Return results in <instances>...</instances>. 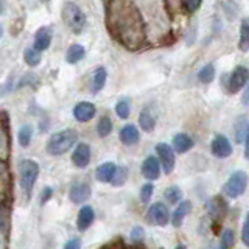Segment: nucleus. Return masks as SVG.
<instances>
[{"label":"nucleus","mask_w":249,"mask_h":249,"mask_svg":"<svg viewBox=\"0 0 249 249\" xmlns=\"http://www.w3.org/2000/svg\"><path fill=\"white\" fill-rule=\"evenodd\" d=\"M192 210V202L190 201H181L178 204L176 210L173 212V215H171V223H173L175 228H179V226L182 224L184 218L187 216V213H189Z\"/></svg>","instance_id":"18"},{"label":"nucleus","mask_w":249,"mask_h":249,"mask_svg":"<svg viewBox=\"0 0 249 249\" xmlns=\"http://www.w3.org/2000/svg\"><path fill=\"white\" fill-rule=\"evenodd\" d=\"M210 150H212V154L215 158H220V159H226L229 158L232 154V145L229 142L228 137H224L223 134H216L212 139V143H210Z\"/></svg>","instance_id":"8"},{"label":"nucleus","mask_w":249,"mask_h":249,"mask_svg":"<svg viewBox=\"0 0 249 249\" xmlns=\"http://www.w3.org/2000/svg\"><path fill=\"white\" fill-rule=\"evenodd\" d=\"M233 245H235V233L232 229L224 231L220 240V249H232Z\"/></svg>","instance_id":"30"},{"label":"nucleus","mask_w":249,"mask_h":249,"mask_svg":"<svg viewBox=\"0 0 249 249\" xmlns=\"http://www.w3.org/2000/svg\"><path fill=\"white\" fill-rule=\"evenodd\" d=\"M126 178H128V171L124 170V168H119V171H117V175L114 178L112 184L114 185H123L124 181H126Z\"/></svg>","instance_id":"33"},{"label":"nucleus","mask_w":249,"mask_h":249,"mask_svg":"<svg viewBox=\"0 0 249 249\" xmlns=\"http://www.w3.org/2000/svg\"><path fill=\"white\" fill-rule=\"evenodd\" d=\"M160 162L154 156H148L142 163V175L148 179V181H156L160 176Z\"/></svg>","instance_id":"11"},{"label":"nucleus","mask_w":249,"mask_h":249,"mask_svg":"<svg viewBox=\"0 0 249 249\" xmlns=\"http://www.w3.org/2000/svg\"><path fill=\"white\" fill-rule=\"evenodd\" d=\"M106 78H107V72H106L105 67L95 69V72H93V75H92V92L93 93H98L101 89L105 88Z\"/></svg>","instance_id":"21"},{"label":"nucleus","mask_w":249,"mask_h":249,"mask_svg":"<svg viewBox=\"0 0 249 249\" xmlns=\"http://www.w3.org/2000/svg\"><path fill=\"white\" fill-rule=\"evenodd\" d=\"M72 162L78 168H86L90 162V146L88 143H78L72 154Z\"/></svg>","instance_id":"12"},{"label":"nucleus","mask_w":249,"mask_h":249,"mask_svg":"<svg viewBox=\"0 0 249 249\" xmlns=\"http://www.w3.org/2000/svg\"><path fill=\"white\" fill-rule=\"evenodd\" d=\"M3 11V3H2V0H0V13Z\"/></svg>","instance_id":"43"},{"label":"nucleus","mask_w":249,"mask_h":249,"mask_svg":"<svg viewBox=\"0 0 249 249\" xmlns=\"http://www.w3.org/2000/svg\"><path fill=\"white\" fill-rule=\"evenodd\" d=\"M52 37H53V31L49 27H42L39 28L35 33V44L33 47L39 52H44L50 47L52 44Z\"/></svg>","instance_id":"15"},{"label":"nucleus","mask_w":249,"mask_h":249,"mask_svg":"<svg viewBox=\"0 0 249 249\" xmlns=\"http://www.w3.org/2000/svg\"><path fill=\"white\" fill-rule=\"evenodd\" d=\"M245 142H246V146H245V156H246V159H249V126H248V132H246Z\"/></svg>","instance_id":"39"},{"label":"nucleus","mask_w":249,"mask_h":249,"mask_svg":"<svg viewBox=\"0 0 249 249\" xmlns=\"http://www.w3.org/2000/svg\"><path fill=\"white\" fill-rule=\"evenodd\" d=\"M143 237H145V233H143V229L142 228H134L132 229V232H131V238H132V241H140V240H143Z\"/></svg>","instance_id":"34"},{"label":"nucleus","mask_w":249,"mask_h":249,"mask_svg":"<svg viewBox=\"0 0 249 249\" xmlns=\"http://www.w3.org/2000/svg\"><path fill=\"white\" fill-rule=\"evenodd\" d=\"M176 249H185V246H184V245H178Z\"/></svg>","instance_id":"42"},{"label":"nucleus","mask_w":249,"mask_h":249,"mask_svg":"<svg viewBox=\"0 0 249 249\" xmlns=\"http://www.w3.org/2000/svg\"><path fill=\"white\" fill-rule=\"evenodd\" d=\"M248 81H249V70L243 66L235 67L229 76V83H228L229 92L237 93L241 88H245Z\"/></svg>","instance_id":"7"},{"label":"nucleus","mask_w":249,"mask_h":249,"mask_svg":"<svg viewBox=\"0 0 249 249\" xmlns=\"http://www.w3.org/2000/svg\"><path fill=\"white\" fill-rule=\"evenodd\" d=\"M78 140V132L75 129H64L54 134L47 142V151L52 156H62L72 148Z\"/></svg>","instance_id":"1"},{"label":"nucleus","mask_w":249,"mask_h":249,"mask_svg":"<svg viewBox=\"0 0 249 249\" xmlns=\"http://www.w3.org/2000/svg\"><path fill=\"white\" fill-rule=\"evenodd\" d=\"M241 240H243V243L249 248V226H245L243 228V232H241Z\"/></svg>","instance_id":"38"},{"label":"nucleus","mask_w":249,"mask_h":249,"mask_svg":"<svg viewBox=\"0 0 249 249\" xmlns=\"http://www.w3.org/2000/svg\"><path fill=\"white\" fill-rule=\"evenodd\" d=\"M198 78H199V81L201 83H204V84H209V83H212V80L215 78V67L212 64H207L202 67L199 72H198Z\"/></svg>","instance_id":"28"},{"label":"nucleus","mask_w":249,"mask_h":249,"mask_svg":"<svg viewBox=\"0 0 249 249\" xmlns=\"http://www.w3.org/2000/svg\"><path fill=\"white\" fill-rule=\"evenodd\" d=\"M248 187V175L245 173V171H235V173H232L231 178L228 179V182L224 184V195L231 199H235L238 196H241V195L245 193Z\"/></svg>","instance_id":"4"},{"label":"nucleus","mask_w":249,"mask_h":249,"mask_svg":"<svg viewBox=\"0 0 249 249\" xmlns=\"http://www.w3.org/2000/svg\"><path fill=\"white\" fill-rule=\"evenodd\" d=\"M146 218L151 224L156 226H167L171 220L168 207L163 202H154V204H151L146 212Z\"/></svg>","instance_id":"5"},{"label":"nucleus","mask_w":249,"mask_h":249,"mask_svg":"<svg viewBox=\"0 0 249 249\" xmlns=\"http://www.w3.org/2000/svg\"><path fill=\"white\" fill-rule=\"evenodd\" d=\"M115 112L120 119H128L129 114H131V103L128 98H122L119 103L115 105Z\"/></svg>","instance_id":"29"},{"label":"nucleus","mask_w":249,"mask_h":249,"mask_svg":"<svg viewBox=\"0 0 249 249\" xmlns=\"http://www.w3.org/2000/svg\"><path fill=\"white\" fill-rule=\"evenodd\" d=\"M193 146V139L187 136L185 132H179L173 137V150L176 153H187Z\"/></svg>","instance_id":"19"},{"label":"nucleus","mask_w":249,"mask_h":249,"mask_svg":"<svg viewBox=\"0 0 249 249\" xmlns=\"http://www.w3.org/2000/svg\"><path fill=\"white\" fill-rule=\"evenodd\" d=\"M84 56H86L84 47L81 44H73V45H70L67 49L66 61L69 62V64H76V62H80Z\"/></svg>","instance_id":"20"},{"label":"nucleus","mask_w":249,"mask_h":249,"mask_svg":"<svg viewBox=\"0 0 249 249\" xmlns=\"http://www.w3.org/2000/svg\"><path fill=\"white\" fill-rule=\"evenodd\" d=\"M156 153H158V159L162 165V170L165 171V175H170L175 170V150L167 143H158L156 145Z\"/></svg>","instance_id":"6"},{"label":"nucleus","mask_w":249,"mask_h":249,"mask_svg":"<svg viewBox=\"0 0 249 249\" xmlns=\"http://www.w3.org/2000/svg\"><path fill=\"white\" fill-rule=\"evenodd\" d=\"M153 193H154V185L151 182H148L140 189V199H142V202H148L151 199Z\"/></svg>","instance_id":"32"},{"label":"nucleus","mask_w":249,"mask_h":249,"mask_svg":"<svg viewBox=\"0 0 249 249\" xmlns=\"http://www.w3.org/2000/svg\"><path fill=\"white\" fill-rule=\"evenodd\" d=\"M62 19L73 33H81L86 27V14L80 6L72 2H67L62 6Z\"/></svg>","instance_id":"3"},{"label":"nucleus","mask_w":249,"mask_h":249,"mask_svg":"<svg viewBox=\"0 0 249 249\" xmlns=\"http://www.w3.org/2000/svg\"><path fill=\"white\" fill-rule=\"evenodd\" d=\"M39 176V165L37 162L31 159H23L19 163V181L23 193L27 195V198H30L33 187L36 184V179Z\"/></svg>","instance_id":"2"},{"label":"nucleus","mask_w":249,"mask_h":249,"mask_svg":"<svg viewBox=\"0 0 249 249\" xmlns=\"http://www.w3.org/2000/svg\"><path fill=\"white\" fill-rule=\"evenodd\" d=\"M31 137H33V128H31L30 124H23V126L19 129V134H18L20 146H28L31 142Z\"/></svg>","instance_id":"27"},{"label":"nucleus","mask_w":249,"mask_h":249,"mask_svg":"<svg viewBox=\"0 0 249 249\" xmlns=\"http://www.w3.org/2000/svg\"><path fill=\"white\" fill-rule=\"evenodd\" d=\"M23 59H25V62L28 66L35 67V66L39 64V62H41L42 54L39 50H36L35 47H31V49H27L25 52H23Z\"/></svg>","instance_id":"24"},{"label":"nucleus","mask_w":249,"mask_h":249,"mask_svg":"<svg viewBox=\"0 0 249 249\" xmlns=\"http://www.w3.org/2000/svg\"><path fill=\"white\" fill-rule=\"evenodd\" d=\"M163 196H165L168 204H178V202L182 199V190L179 189V187H176V185H171L165 190Z\"/></svg>","instance_id":"25"},{"label":"nucleus","mask_w":249,"mask_h":249,"mask_svg":"<svg viewBox=\"0 0 249 249\" xmlns=\"http://www.w3.org/2000/svg\"><path fill=\"white\" fill-rule=\"evenodd\" d=\"M199 2H201V0H184V5L190 13H193L199 6Z\"/></svg>","instance_id":"36"},{"label":"nucleus","mask_w":249,"mask_h":249,"mask_svg":"<svg viewBox=\"0 0 249 249\" xmlns=\"http://www.w3.org/2000/svg\"><path fill=\"white\" fill-rule=\"evenodd\" d=\"M90 185L88 182H75L72 184L69 190V198L75 204H81V202L88 201L90 198Z\"/></svg>","instance_id":"9"},{"label":"nucleus","mask_w":249,"mask_h":249,"mask_svg":"<svg viewBox=\"0 0 249 249\" xmlns=\"http://www.w3.org/2000/svg\"><path fill=\"white\" fill-rule=\"evenodd\" d=\"M245 226H249V212L246 215V221H245Z\"/></svg>","instance_id":"41"},{"label":"nucleus","mask_w":249,"mask_h":249,"mask_svg":"<svg viewBox=\"0 0 249 249\" xmlns=\"http://www.w3.org/2000/svg\"><path fill=\"white\" fill-rule=\"evenodd\" d=\"M243 105L249 106V84L246 86V90L243 93Z\"/></svg>","instance_id":"40"},{"label":"nucleus","mask_w":249,"mask_h":249,"mask_svg":"<svg viewBox=\"0 0 249 249\" xmlns=\"http://www.w3.org/2000/svg\"><path fill=\"white\" fill-rule=\"evenodd\" d=\"M97 132L100 137H107L112 132V120L109 117H101L97 124Z\"/></svg>","instance_id":"26"},{"label":"nucleus","mask_w":249,"mask_h":249,"mask_svg":"<svg viewBox=\"0 0 249 249\" xmlns=\"http://www.w3.org/2000/svg\"><path fill=\"white\" fill-rule=\"evenodd\" d=\"M209 213L213 218V221L221 223L224 220L226 213H228V204L223 199V196L212 198L209 202Z\"/></svg>","instance_id":"13"},{"label":"nucleus","mask_w":249,"mask_h":249,"mask_svg":"<svg viewBox=\"0 0 249 249\" xmlns=\"http://www.w3.org/2000/svg\"><path fill=\"white\" fill-rule=\"evenodd\" d=\"M0 36H2V27H0Z\"/></svg>","instance_id":"44"},{"label":"nucleus","mask_w":249,"mask_h":249,"mask_svg":"<svg viewBox=\"0 0 249 249\" xmlns=\"http://www.w3.org/2000/svg\"><path fill=\"white\" fill-rule=\"evenodd\" d=\"M64 249H81V241L78 238H70L64 245Z\"/></svg>","instance_id":"35"},{"label":"nucleus","mask_w":249,"mask_h":249,"mask_svg":"<svg viewBox=\"0 0 249 249\" xmlns=\"http://www.w3.org/2000/svg\"><path fill=\"white\" fill-rule=\"evenodd\" d=\"M120 140L123 145H136L140 140V132L137 129V126L134 124H124V126L120 129Z\"/></svg>","instance_id":"17"},{"label":"nucleus","mask_w":249,"mask_h":249,"mask_svg":"<svg viewBox=\"0 0 249 249\" xmlns=\"http://www.w3.org/2000/svg\"><path fill=\"white\" fill-rule=\"evenodd\" d=\"M97 114V107L93 103H89V101H80L75 107H73V117L81 123L90 122Z\"/></svg>","instance_id":"10"},{"label":"nucleus","mask_w":249,"mask_h":249,"mask_svg":"<svg viewBox=\"0 0 249 249\" xmlns=\"http://www.w3.org/2000/svg\"><path fill=\"white\" fill-rule=\"evenodd\" d=\"M117 171H119V167L115 165V163L112 162H105V163H101V165L97 167L95 170V178L98 179L100 182H111L114 181V178L117 175Z\"/></svg>","instance_id":"14"},{"label":"nucleus","mask_w":249,"mask_h":249,"mask_svg":"<svg viewBox=\"0 0 249 249\" xmlns=\"http://www.w3.org/2000/svg\"><path fill=\"white\" fill-rule=\"evenodd\" d=\"M8 228H10V210L0 206V231L6 232Z\"/></svg>","instance_id":"31"},{"label":"nucleus","mask_w":249,"mask_h":249,"mask_svg":"<svg viewBox=\"0 0 249 249\" xmlns=\"http://www.w3.org/2000/svg\"><path fill=\"white\" fill-rule=\"evenodd\" d=\"M238 49L241 52H248L249 50V18H245L243 20H241Z\"/></svg>","instance_id":"22"},{"label":"nucleus","mask_w":249,"mask_h":249,"mask_svg":"<svg viewBox=\"0 0 249 249\" xmlns=\"http://www.w3.org/2000/svg\"><path fill=\"white\" fill-rule=\"evenodd\" d=\"M93 220H95V212L90 206H83L78 212V220H76V228L80 231H88Z\"/></svg>","instance_id":"16"},{"label":"nucleus","mask_w":249,"mask_h":249,"mask_svg":"<svg viewBox=\"0 0 249 249\" xmlns=\"http://www.w3.org/2000/svg\"><path fill=\"white\" fill-rule=\"evenodd\" d=\"M52 193H53V190L50 189V187H45L44 192H42V198H41V202H42V204H45L47 199H50V198H52Z\"/></svg>","instance_id":"37"},{"label":"nucleus","mask_w":249,"mask_h":249,"mask_svg":"<svg viewBox=\"0 0 249 249\" xmlns=\"http://www.w3.org/2000/svg\"><path fill=\"white\" fill-rule=\"evenodd\" d=\"M139 124H140V128H142L145 132H151L154 129L156 120H154L153 114L148 111V109H143V111L140 112V115H139Z\"/></svg>","instance_id":"23"}]
</instances>
